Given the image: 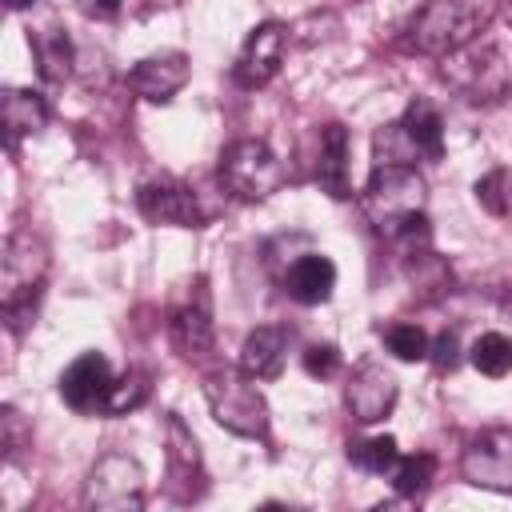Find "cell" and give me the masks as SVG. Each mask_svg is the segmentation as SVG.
Wrapping results in <instances>:
<instances>
[{"instance_id":"6da1fadb","label":"cell","mask_w":512,"mask_h":512,"mask_svg":"<svg viewBox=\"0 0 512 512\" xmlns=\"http://www.w3.org/2000/svg\"><path fill=\"white\" fill-rule=\"evenodd\" d=\"M364 216L372 220V228L392 240V244H428V184L416 172V164H376L364 192H360Z\"/></svg>"},{"instance_id":"7a4b0ae2","label":"cell","mask_w":512,"mask_h":512,"mask_svg":"<svg viewBox=\"0 0 512 512\" xmlns=\"http://www.w3.org/2000/svg\"><path fill=\"white\" fill-rule=\"evenodd\" d=\"M496 0H428L404 32V44L420 56H452L492 24Z\"/></svg>"},{"instance_id":"3957f363","label":"cell","mask_w":512,"mask_h":512,"mask_svg":"<svg viewBox=\"0 0 512 512\" xmlns=\"http://www.w3.org/2000/svg\"><path fill=\"white\" fill-rule=\"evenodd\" d=\"M44 272H48V248L40 236H32L28 228H16L4 244V260H0V308L12 332H24V324L36 316V300L44 288Z\"/></svg>"},{"instance_id":"277c9868","label":"cell","mask_w":512,"mask_h":512,"mask_svg":"<svg viewBox=\"0 0 512 512\" xmlns=\"http://www.w3.org/2000/svg\"><path fill=\"white\" fill-rule=\"evenodd\" d=\"M204 400L212 420L244 440H268V404L244 368H220L204 376Z\"/></svg>"},{"instance_id":"5b68a950","label":"cell","mask_w":512,"mask_h":512,"mask_svg":"<svg viewBox=\"0 0 512 512\" xmlns=\"http://www.w3.org/2000/svg\"><path fill=\"white\" fill-rule=\"evenodd\" d=\"M216 176H220L224 192H232L244 204H256V200H268L284 184V164H280V156L272 152L268 140L240 136L220 152Z\"/></svg>"},{"instance_id":"8992f818","label":"cell","mask_w":512,"mask_h":512,"mask_svg":"<svg viewBox=\"0 0 512 512\" xmlns=\"http://www.w3.org/2000/svg\"><path fill=\"white\" fill-rule=\"evenodd\" d=\"M440 72L468 104H500L512 88L508 60L496 44H468V48L444 56Z\"/></svg>"},{"instance_id":"52a82bcc","label":"cell","mask_w":512,"mask_h":512,"mask_svg":"<svg viewBox=\"0 0 512 512\" xmlns=\"http://www.w3.org/2000/svg\"><path fill=\"white\" fill-rule=\"evenodd\" d=\"M84 508L96 512H140L144 508V472L132 456L108 452L92 464L84 480Z\"/></svg>"},{"instance_id":"ba28073f","label":"cell","mask_w":512,"mask_h":512,"mask_svg":"<svg viewBox=\"0 0 512 512\" xmlns=\"http://www.w3.org/2000/svg\"><path fill=\"white\" fill-rule=\"evenodd\" d=\"M136 208L148 224H176V228H200L204 212H200V196L192 192V184L160 172L140 180L136 188Z\"/></svg>"},{"instance_id":"9c48e42d","label":"cell","mask_w":512,"mask_h":512,"mask_svg":"<svg viewBox=\"0 0 512 512\" xmlns=\"http://www.w3.org/2000/svg\"><path fill=\"white\" fill-rule=\"evenodd\" d=\"M468 484L488 492H512V428H484L468 440L460 456Z\"/></svg>"},{"instance_id":"30bf717a","label":"cell","mask_w":512,"mask_h":512,"mask_svg":"<svg viewBox=\"0 0 512 512\" xmlns=\"http://www.w3.org/2000/svg\"><path fill=\"white\" fill-rule=\"evenodd\" d=\"M112 364L100 352H80L64 372H60V400L80 412V416H104L108 396H112Z\"/></svg>"},{"instance_id":"8fae6325","label":"cell","mask_w":512,"mask_h":512,"mask_svg":"<svg viewBox=\"0 0 512 512\" xmlns=\"http://www.w3.org/2000/svg\"><path fill=\"white\" fill-rule=\"evenodd\" d=\"M168 332H172V344L184 356H208L212 352L216 324H212V292H208V280L204 276H196L184 288V300L168 316Z\"/></svg>"},{"instance_id":"7c38bea8","label":"cell","mask_w":512,"mask_h":512,"mask_svg":"<svg viewBox=\"0 0 512 512\" xmlns=\"http://www.w3.org/2000/svg\"><path fill=\"white\" fill-rule=\"evenodd\" d=\"M396 400H400V384H396V376H392L384 364L360 360V364L352 368V376H348V384H344V404H348L352 420H360V424H380V420L392 416Z\"/></svg>"},{"instance_id":"4fadbf2b","label":"cell","mask_w":512,"mask_h":512,"mask_svg":"<svg viewBox=\"0 0 512 512\" xmlns=\"http://www.w3.org/2000/svg\"><path fill=\"white\" fill-rule=\"evenodd\" d=\"M284 48H288V28H284L280 20H264V24H256V28L248 32L244 48H240L236 68H232L236 84H240V88H264V84L280 72V64H284Z\"/></svg>"},{"instance_id":"5bb4252c","label":"cell","mask_w":512,"mask_h":512,"mask_svg":"<svg viewBox=\"0 0 512 512\" xmlns=\"http://www.w3.org/2000/svg\"><path fill=\"white\" fill-rule=\"evenodd\" d=\"M188 76H192L188 56L176 52V48H168V52H152V56L136 60L124 80H128V88H132L136 96H144V100H152V104H164V100H172V96L188 84Z\"/></svg>"},{"instance_id":"9a60e30c","label":"cell","mask_w":512,"mask_h":512,"mask_svg":"<svg viewBox=\"0 0 512 512\" xmlns=\"http://www.w3.org/2000/svg\"><path fill=\"white\" fill-rule=\"evenodd\" d=\"M164 432H168V480H172V492H176V500H196L204 492L200 444H196L192 428L176 412H168Z\"/></svg>"},{"instance_id":"2e32d148","label":"cell","mask_w":512,"mask_h":512,"mask_svg":"<svg viewBox=\"0 0 512 512\" xmlns=\"http://www.w3.org/2000/svg\"><path fill=\"white\" fill-rule=\"evenodd\" d=\"M392 128H396V136L408 144L412 156H424V160H440V156H444V120H440V112H436L428 100L416 96Z\"/></svg>"},{"instance_id":"e0dca14e","label":"cell","mask_w":512,"mask_h":512,"mask_svg":"<svg viewBox=\"0 0 512 512\" xmlns=\"http://www.w3.org/2000/svg\"><path fill=\"white\" fill-rule=\"evenodd\" d=\"M332 288H336V264L328 256H320V252L296 256L288 264V272H284V292L296 304H308V308L312 304H324L332 296Z\"/></svg>"},{"instance_id":"ac0fdd59","label":"cell","mask_w":512,"mask_h":512,"mask_svg":"<svg viewBox=\"0 0 512 512\" xmlns=\"http://www.w3.org/2000/svg\"><path fill=\"white\" fill-rule=\"evenodd\" d=\"M316 184H320L332 200H348V196H352V180H348V128L336 124V120L324 124V132H320Z\"/></svg>"},{"instance_id":"d6986e66","label":"cell","mask_w":512,"mask_h":512,"mask_svg":"<svg viewBox=\"0 0 512 512\" xmlns=\"http://www.w3.org/2000/svg\"><path fill=\"white\" fill-rule=\"evenodd\" d=\"M284 352H288V328L280 324H260L248 332L244 348H240V368L252 380H272L284 368Z\"/></svg>"},{"instance_id":"ffe728a7","label":"cell","mask_w":512,"mask_h":512,"mask_svg":"<svg viewBox=\"0 0 512 512\" xmlns=\"http://www.w3.org/2000/svg\"><path fill=\"white\" fill-rule=\"evenodd\" d=\"M32 52H36V68L44 84H64L72 76V40L64 28H44L32 36Z\"/></svg>"},{"instance_id":"44dd1931","label":"cell","mask_w":512,"mask_h":512,"mask_svg":"<svg viewBox=\"0 0 512 512\" xmlns=\"http://www.w3.org/2000/svg\"><path fill=\"white\" fill-rule=\"evenodd\" d=\"M48 124V104L28 92V88H8L4 92V128H8V144H16L20 136H32Z\"/></svg>"},{"instance_id":"7402d4cb","label":"cell","mask_w":512,"mask_h":512,"mask_svg":"<svg viewBox=\"0 0 512 512\" xmlns=\"http://www.w3.org/2000/svg\"><path fill=\"white\" fill-rule=\"evenodd\" d=\"M348 460L372 476H392V468L400 464V448L392 436H364L348 448Z\"/></svg>"},{"instance_id":"603a6c76","label":"cell","mask_w":512,"mask_h":512,"mask_svg":"<svg viewBox=\"0 0 512 512\" xmlns=\"http://www.w3.org/2000/svg\"><path fill=\"white\" fill-rule=\"evenodd\" d=\"M432 476H436V456H428V452L400 456V464L392 468V488H396V496H424Z\"/></svg>"},{"instance_id":"cb8c5ba5","label":"cell","mask_w":512,"mask_h":512,"mask_svg":"<svg viewBox=\"0 0 512 512\" xmlns=\"http://www.w3.org/2000/svg\"><path fill=\"white\" fill-rule=\"evenodd\" d=\"M472 364H476V372H484V376H508L512 372V340L504 336V332H484L476 344H472Z\"/></svg>"},{"instance_id":"d4e9b609","label":"cell","mask_w":512,"mask_h":512,"mask_svg":"<svg viewBox=\"0 0 512 512\" xmlns=\"http://www.w3.org/2000/svg\"><path fill=\"white\" fill-rule=\"evenodd\" d=\"M380 336H384V344H388V352H392L396 360H408V364H412V360H424V356H428V336H424L420 324L396 320V324H384Z\"/></svg>"},{"instance_id":"484cf974","label":"cell","mask_w":512,"mask_h":512,"mask_svg":"<svg viewBox=\"0 0 512 512\" xmlns=\"http://www.w3.org/2000/svg\"><path fill=\"white\" fill-rule=\"evenodd\" d=\"M144 396H148V376H144V372H136V368H128L124 376H116L104 416H124V412L140 408V404H144Z\"/></svg>"},{"instance_id":"4316f807","label":"cell","mask_w":512,"mask_h":512,"mask_svg":"<svg viewBox=\"0 0 512 512\" xmlns=\"http://www.w3.org/2000/svg\"><path fill=\"white\" fill-rule=\"evenodd\" d=\"M476 200L488 208V212H496V216H504V212H512V188H508V168H492L484 180H476Z\"/></svg>"},{"instance_id":"83f0119b","label":"cell","mask_w":512,"mask_h":512,"mask_svg":"<svg viewBox=\"0 0 512 512\" xmlns=\"http://www.w3.org/2000/svg\"><path fill=\"white\" fill-rule=\"evenodd\" d=\"M0 428H4V456H8V464H20V452L32 448V428H24V420H20V412L12 404H4Z\"/></svg>"},{"instance_id":"f1b7e54d","label":"cell","mask_w":512,"mask_h":512,"mask_svg":"<svg viewBox=\"0 0 512 512\" xmlns=\"http://www.w3.org/2000/svg\"><path fill=\"white\" fill-rule=\"evenodd\" d=\"M304 372H308V376H320V380L336 376V372H340V352H336L332 344H312V348H304Z\"/></svg>"},{"instance_id":"f546056e","label":"cell","mask_w":512,"mask_h":512,"mask_svg":"<svg viewBox=\"0 0 512 512\" xmlns=\"http://www.w3.org/2000/svg\"><path fill=\"white\" fill-rule=\"evenodd\" d=\"M428 356H432L436 372H452V368L460 364V340H456V332H452V328H444V332L428 344Z\"/></svg>"},{"instance_id":"4dcf8cb0","label":"cell","mask_w":512,"mask_h":512,"mask_svg":"<svg viewBox=\"0 0 512 512\" xmlns=\"http://www.w3.org/2000/svg\"><path fill=\"white\" fill-rule=\"evenodd\" d=\"M84 8L96 12V16H116L120 12V0H84Z\"/></svg>"},{"instance_id":"1f68e13d","label":"cell","mask_w":512,"mask_h":512,"mask_svg":"<svg viewBox=\"0 0 512 512\" xmlns=\"http://www.w3.org/2000/svg\"><path fill=\"white\" fill-rule=\"evenodd\" d=\"M4 4H8V8H12V12H20V8H28V4H32V0H4Z\"/></svg>"},{"instance_id":"d6a6232c","label":"cell","mask_w":512,"mask_h":512,"mask_svg":"<svg viewBox=\"0 0 512 512\" xmlns=\"http://www.w3.org/2000/svg\"><path fill=\"white\" fill-rule=\"evenodd\" d=\"M508 188H512V168H508Z\"/></svg>"}]
</instances>
